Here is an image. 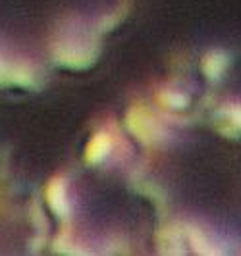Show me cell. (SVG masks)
<instances>
[{
	"instance_id": "cell-2",
	"label": "cell",
	"mask_w": 241,
	"mask_h": 256,
	"mask_svg": "<svg viewBox=\"0 0 241 256\" xmlns=\"http://www.w3.org/2000/svg\"><path fill=\"white\" fill-rule=\"evenodd\" d=\"M47 198H49V204H51L52 212L60 218H66V214L70 212V206H68V191H66V181L62 178H56L49 183V189H47Z\"/></svg>"
},
{
	"instance_id": "cell-4",
	"label": "cell",
	"mask_w": 241,
	"mask_h": 256,
	"mask_svg": "<svg viewBox=\"0 0 241 256\" xmlns=\"http://www.w3.org/2000/svg\"><path fill=\"white\" fill-rule=\"evenodd\" d=\"M226 56L224 54H220V52H212V54H208L206 58L203 60V72L206 77H210V79H218V76L222 74V70L226 68Z\"/></svg>"
},
{
	"instance_id": "cell-5",
	"label": "cell",
	"mask_w": 241,
	"mask_h": 256,
	"mask_svg": "<svg viewBox=\"0 0 241 256\" xmlns=\"http://www.w3.org/2000/svg\"><path fill=\"white\" fill-rule=\"evenodd\" d=\"M158 100L168 108H174V110H183L189 102V98L183 92H174V90H162L158 94Z\"/></svg>"
},
{
	"instance_id": "cell-3",
	"label": "cell",
	"mask_w": 241,
	"mask_h": 256,
	"mask_svg": "<svg viewBox=\"0 0 241 256\" xmlns=\"http://www.w3.org/2000/svg\"><path fill=\"white\" fill-rule=\"evenodd\" d=\"M110 148H112V139H110V135L108 133H97L91 142L87 144V148H85V160L89 162V164H99L102 162L108 152H110Z\"/></svg>"
},
{
	"instance_id": "cell-1",
	"label": "cell",
	"mask_w": 241,
	"mask_h": 256,
	"mask_svg": "<svg viewBox=\"0 0 241 256\" xmlns=\"http://www.w3.org/2000/svg\"><path fill=\"white\" fill-rule=\"evenodd\" d=\"M127 128L131 129V133L135 137H139V141L151 142L156 137V122L152 120V116L141 108H133L131 114L127 116Z\"/></svg>"
},
{
	"instance_id": "cell-6",
	"label": "cell",
	"mask_w": 241,
	"mask_h": 256,
	"mask_svg": "<svg viewBox=\"0 0 241 256\" xmlns=\"http://www.w3.org/2000/svg\"><path fill=\"white\" fill-rule=\"evenodd\" d=\"M224 114L228 118L233 126H237L241 129V104H233V106H228L224 110Z\"/></svg>"
}]
</instances>
